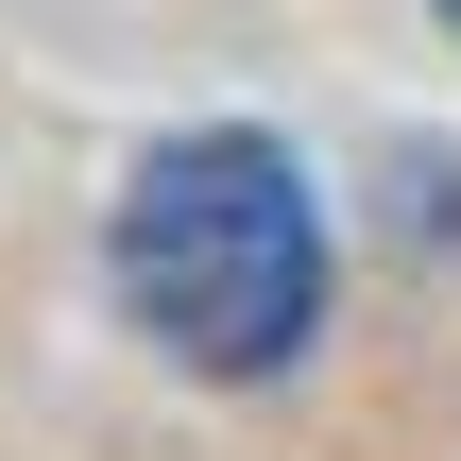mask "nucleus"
<instances>
[{
	"instance_id": "f257e3e1",
	"label": "nucleus",
	"mask_w": 461,
	"mask_h": 461,
	"mask_svg": "<svg viewBox=\"0 0 461 461\" xmlns=\"http://www.w3.org/2000/svg\"><path fill=\"white\" fill-rule=\"evenodd\" d=\"M103 274H120L137 342H171L188 376L257 393V376H291V359L325 342V188H308L291 137L188 120V137H154V154L120 171Z\"/></svg>"
},
{
	"instance_id": "f03ea898",
	"label": "nucleus",
	"mask_w": 461,
	"mask_h": 461,
	"mask_svg": "<svg viewBox=\"0 0 461 461\" xmlns=\"http://www.w3.org/2000/svg\"><path fill=\"white\" fill-rule=\"evenodd\" d=\"M428 17H445V34H461V0H428Z\"/></svg>"
}]
</instances>
